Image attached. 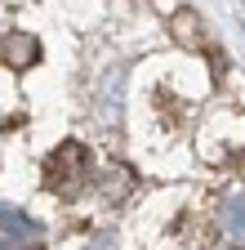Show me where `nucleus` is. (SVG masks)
Returning a JSON list of instances; mask_svg holds the SVG:
<instances>
[{
    "mask_svg": "<svg viewBox=\"0 0 245 250\" xmlns=\"http://www.w3.org/2000/svg\"><path fill=\"white\" fill-rule=\"evenodd\" d=\"M40 246V228L27 214L0 206V250H36Z\"/></svg>",
    "mask_w": 245,
    "mask_h": 250,
    "instance_id": "nucleus-1",
    "label": "nucleus"
},
{
    "mask_svg": "<svg viewBox=\"0 0 245 250\" xmlns=\"http://www.w3.org/2000/svg\"><path fill=\"white\" fill-rule=\"evenodd\" d=\"M219 228L232 237V241H245V197H227L219 206Z\"/></svg>",
    "mask_w": 245,
    "mask_h": 250,
    "instance_id": "nucleus-2",
    "label": "nucleus"
},
{
    "mask_svg": "<svg viewBox=\"0 0 245 250\" xmlns=\"http://www.w3.org/2000/svg\"><path fill=\"white\" fill-rule=\"evenodd\" d=\"M9 62H36V54H40V45L32 41V36H9Z\"/></svg>",
    "mask_w": 245,
    "mask_h": 250,
    "instance_id": "nucleus-3",
    "label": "nucleus"
}]
</instances>
